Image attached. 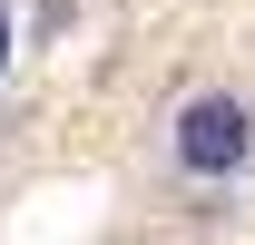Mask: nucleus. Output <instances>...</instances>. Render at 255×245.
Segmentation results:
<instances>
[{
	"mask_svg": "<svg viewBox=\"0 0 255 245\" xmlns=\"http://www.w3.org/2000/svg\"><path fill=\"white\" fill-rule=\"evenodd\" d=\"M255 157V108L246 98H187V118H177V167L187 177H236Z\"/></svg>",
	"mask_w": 255,
	"mask_h": 245,
	"instance_id": "nucleus-1",
	"label": "nucleus"
},
{
	"mask_svg": "<svg viewBox=\"0 0 255 245\" xmlns=\"http://www.w3.org/2000/svg\"><path fill=\"white\" fill-rule=\"evenodd\" d=\"M0 69H10V10H0Z\"/></svg>",
	"mask_w": 255,
	"mask_h": 245,
	"instance_id": "nucleus-2",
	"label": "nucleus"
}]
</instances>
